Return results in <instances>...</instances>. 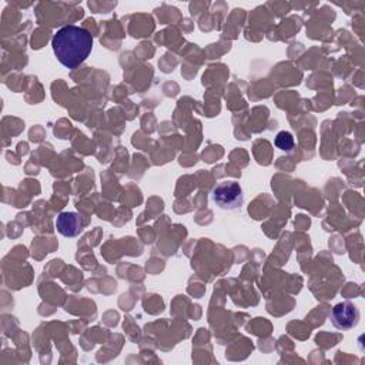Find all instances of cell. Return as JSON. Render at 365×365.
<instances>
[{
	"label": "cell",
	"mask_w": 365,
	"mask_h": 365,
	"mask_svg": "<svg viewBox=\"0 0 365 365\" xmlns=\"http://www.w3.org/2000/svg\"><path fill=\"white\" fill-rule=\"evenodd\" d=\"M275 145L282 151H291L294 148V137L288 131H279L275 137Z\"/></svg>",
	"instance_id": "5"
},
{
	"label": "cell",
	"mask_w": 365,
	"mask_h": 365,
	"mask_svg": "<svg viewBox=\"0 0 365 365\" xmlns=\"http://www.w3.org/2000/svg\"><path fill=\"white\" fill-rule=\"evenodd\" d=\"M212 201L221 210H237L244 204L242 188L237 181H222L212 190Z\"/></svg>",
	"instance_id": "2"
},
{
	"label": "cell",
	"mask_w": 365,
	"mask_h": 365,
	"mask_svg": "<svg viewBox=\"0 0 365 365\" xmlns=\"http://www.w3.org/2000/svg\"><path fill=\"white\" fill-rule=\"evenodd\" d=\"M51 47L54 56L64 67L76 68L90 56L93 37L83 27L64 26L53 36Z\"/></svg>",
	"instance_id": "1"
},
{
	"label": "cell",
	"mask_w": 365,
	"mask_h": 365,
	"mask_svg": "<svg viewBox=\"0 0 365 365\" xmlns=\"http://www.w3.org/2000/svg\"><path fill=\"white\" fill-rule=\"evenodd\" d=\"M329 319L335 328H338L341 331H346V329L354 328L358 324L359 311H358L356 305H354L349 301L339 302L332 308V311L329 314Z\"/></svg>",
	"instance_id": "3"
},
{
	"label": "cell",
	"mask_w": 365,
	"mask_h": 365,
	"mask_svg": "<svg viewBox=\"0 0 365 365\" xmlns=\"http://www.w3.org/2000/svg\"><path fill=\"white\" fill-rule=\"evenodd\" d=\"M56 228L64 237H77L83 231V220L77 212L64 211L57 215Z\"/></svg>",
	"instance_id": "4"
}]
</instances>
